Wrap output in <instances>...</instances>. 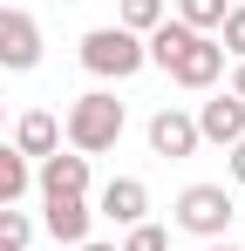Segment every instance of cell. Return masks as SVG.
Here are the masks:
<instances>
[{
    "instance_id": "cell-14",
    "label": "cell",
    "mask_w": 245,
    "mask_h": 251,
    "mask_svg": "<svg viewBox=\"0 0 245 251\" xmlns=\"http://www.w3.org/2000/svg\"><path fill=\"white\" fill-rule=\"evenodd\" d=\"M177 21H184L191 34H211V27L225 21V0H177Z\"/></svg>"
},
{
    "instance_id": "cell-20",
    "label": "cell",
    "mask_w": 245,
    "mask_h": 251,
    "mask_svg": "<svg viewBox=\"0 0 245 251\" xmlns=\"http://www.w3.org/2000/svg\"><path fill=\"white\" fill-rule=\"evenodd\" d=\"M75 251H116V245H75Z\"/></svg>"
},
{
    "instance_id": "cell-9",
    "label": "cell",
    "mask_w": 245,
    "mask_h": 251,
    "mask_svg": "<svg viewBox=\"0 0 245 251\" xmlns=\"http://www.w3.org/2000/svg\"><path fill=\"white\" fill-rule=\"evenodd\" d=\"M89 217H95L89 197H48V217L41 224H48L55 245H89Z\"/></svg>"
},
{
    "instance_id": "cell-12",
    "label": "cell",
    "mask_w": 245,
    "mask_h": 251,
    "mask_svg": "<svg viewBox=\"0 0 245 251\" xmlns=\"http://www.w3.org/2000/svg\"><path fill=\"white\" fill-rule=\"evenodd\" d=\"M28 183H34V170H28V156L0 143V204H21V197H28Z\"/></svg>"
},
{
    "instance_id": "cell-4",
    "label": "cell",
    "mask_w": 245,
    "mask_h": 251,
    "mask_svg": "<svg viewBox=\"0 0 245 251\" xmlns=\"http://www.w3.org/2000/svg\"><path fill=\"white\" fill-rule=\"evenodd\" d=\"M163 75H170L177 88H211L218 75H225V48L211 41V34H191V48H184V54H177Z\"/></svg>"
},
{
    "instance_id": "cell-10",
    "label": "cell",
    "mask_w": 245,
    "mask_h": 251,
    "mask_svg": "<svg viewBox=\"0 0 245 251\" xmlns=\"http://www.w3.org/2000/svg\"><path fill=\"white\" fill-rule=\"evenodd\" d=\"M143 210H150V190H143L136 176H109V183H102V217H116V224H143Z\"/></svg>"
},
{
    "instance_id": "cell-1",
    "label": "cell",
    "mask_w": 245,
    "mask_h": 251,
    "mask_svg": "<svg viewBox=\"0 0 245 251\" xmlns=\"http://www.w3.org/2000/svg\"><path fill=\"white\" fill-rule=\"evenodd\" d=\"M61 136H68V150H75V156H102V150H116V136H122V102L109 95V88L75 95V109H68Z\"/></svg>"
},
{
    "instance_id": "cell-2",
    "label": "cell",
    "mask_w": 245,
    "mask_h": 251,
    "mask_svg": "<svg viewBox=\"0 0 245 251\" xmlns=\"http://www.w3.org/2000/svg\"><path fill=\"white\" fill-rule=\"evenodd\" d=\"M82 68L102 75V82H129L143 68V34H129V27H89L82 34Z\"/></svg>"
},
{
    "instance_id": "cell-21",
    "label": "cell",
    "mask_w": 245,
    "mask_h": 251,
    "mask_svg": "<svg viewBox=\"0 0 245 251\" xmlns=\"http://www.w3.org/2000/svg\"><path fill=\"white\" fill-rule=\"evenodd\" d=\"M211 251H239V245H225V238H218V245H211Z\"/></svg>"
},
{
    "instance_id": "cell-22",
    "label": "cell",
    "mask_w": 245,
    "mask_h": 251,
    "mask_svg": "<svg viewBox=\"0 0 245 251\" xmlns=\"http://www.w3.org/2000/svg\"><path fill=\"white\" fill-rule=\"evenodd\" d=\"M0 123H7V109H0Z\"/></svg>"
},
{
    "instance_id": "cell-3",
    "label": "cell",
    "mask_w": 245,
    "mask_h": 251,
    "mask_svg": "<svg viewBox=\"0 0 245 251\" xmlns=\"http://www.w3.org/2000/svg\"><path fill=\"white\" fill-rule=\"evenodd\" d=\"M177 224L191 231V238H225V224H232V190L225 183H191L184 197H177Z\"/></svg>"
},
{
    "instance_id": "cell-7",
    "label": "cell",
    "mask_w": 245,
    "mask_h": 251,
    "mask_svg": "<svg viewBox=\"0 0 245 251\" xmlns=\"http://www.w3.org/2000/svg\"><path fill=\"white\" fill-rule=\"evenodd\" d=\"M41 197H89V156H75V150H68V156H61V150H55V156H41Z\"/></svg>"
},
{
    "instance_id": "cell-5",
    "label": "cell",
    "mask_w": 245,
    "mask_h": 251,
    "mask_svg": "<svg viewBox=\"0 0 245 251\" xmlns=\"http://www.w3.org/2000/svg\"><path fill=\"white\" fill-rule=\"evenodd\" d=\"M34 61H41V27H34V14L0 7V68H34Z\"/></svg>"
},
{
    "instance_id": "cell-19",
    "label": "cell",
    "mask_w": 245,
    "mask_h": 251,
    "mask_svg": "<svg viewBox=\"0 0 245 251\" xmlns=\"http://www.w3.org/2000/svg\"><path fill=\"white\" fill-rule=\"evenodd\" d=\"M225 95H239V102H245V61L232 68V88H225Z\"/></svg>"
},
{
    "instance_id": "cell-11",
    "label": "cell",
    "mask_w": 245,
    "mask_h": 251,
    "mask_svg": "<svg viewBox=\"0 0 245 251\" xmlns=\"http://www.w3.org/2000/svg\"><path fill=\"white\" fill-rule=\"evenodd\" d=\"M14 150H21V156H55V150H61V123H55L48 109H28L21 129H14Z\"/></svg>"
},
{
    "instance_id": "cell-13",
    "label": "cell",
    "mask_w": 245,
    "mask_h": 251,
    "mask_svg": "<svg viewBox=\"0 0 245 251\" xmlns=\"http://www.w3.org/2000/svg\"><path fill=\"white\" fill-rule=\"evenodd\" d=\"M157 21H170L163 0H122V14H116V27H129V34H150Z\"/></svg>"
},
{
    "instance_id": "cell-16",
    "label": "cell",
    "mask_w": 245,
    "mask_h": 251,
    "mask_svg": "<svg viewBox=\"0 0 245 251\" xmlns=\"http://www.w3.org/2000/svg\"><path fill=\"white\" fill-rule=\"evenodd\" d=\"M218 48H225L232 61H245V7H225V21H218Z\"/></svg>"
},
{
    "instance_id": "cell-6",
    "label": "cell",
    "mask_w": 245,
    "mask_h": 251,
    "mask_svg": "<svg viewBox=\"0 0 245 251\" xmlns=\"http://www.w3.org/2000/svg\"><path fill=\"white\" fill-rule=\"evenodd\" d=\"M191 123H198V143H225V150H232V143L245 136V102L239 95H211Z\"/></svg>"
},
{
    "instance_id": "cell-18",
    "label": "cell",
    "mask_w": 245,
    "mask_h": 251,
    "mask_svg": "<svg viewBox=\"0 0 245 251\" xmlns=\"http://www.w3.org/2000/svg\"><path fill=\"white\" fill-rule=\"evenodd\" d=\"M232 183H245V136L232 143Z\"/></svg>"
},
{
    "instance_id": "cell-8",
    "label": "cell",
    "mask_w": 245,
    "mask_h": 251,
    "mask_svg": "<svg viewBox=\"0 0 245 251\" xmlns=\"http://www.w3.org/2000/svg\"><path fill=\"white\" fill-rule=\"evenodd\" d=\"M150 150L170 156V163L191 156V150H198V123H191L184 109H157V116H150Z\"/></svg>"
},
{
    "instance_id": "cell-15",
    "label": "cell",
    "mask_w": 245,
    "mask_h": 251,
    "mask_svg": "<svg viewBox=\"0 0 245 251\" xmlns=\"http://www.w3.org/2000/svg\"><path fill=\"white\" fill-rule=\"evenodd\" d=\"M28 245H34V224L14 204H0V251H28Z\"/></svg>"
},
{
    "instance_id": "cell-17",
    "label": "cell",
    "mask_w": 245,
    "mask_h": 251,
    "mask_svg": "<svg viewBox=\"0 0 245 251\" xmlns=\"http://www.w3.org/2000/svg\"><path fill=\"white\" fill-rule=\"evenodd\" d=\"M122 251H170V238H163V224H129V238H122Z\"/></svg>"
}]
</instances>
